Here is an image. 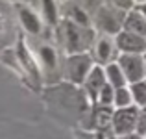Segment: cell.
<instances>
[{"instance_id": "2", "label": "cell", "mask_w": 146, "mask_h": 139, "mask_svg": "<svg viewBox=\"0 0 146 139\" xmlns=\"http://www.w3.org/2000/svg\"><path fill=\"white\" fill-rule=\"evenodd\" d=\"M120 69L124 72V76L128 78V82H131V84H139L144 76L143 59L139 56H133V54L131 56L126 54V56L120 57Z\"/></svg>"}, {"instance_id": "16", "label": "cell", "mask_w": 146, "mask_h": 139, "mask_svg": "<svg viewBox=\"0 0 146 139\" xmlns=\"http://www.w3.org/2000/svg\"><path fill=\"white\" fill-rule=\"evenodd\" d=\"M43 59L48 63V67H54L56 65V59H54V52L50 48H43Z\"/></svg>"}, {"instance_id": "9", "label": "cell", "mask_w": 146, "mask_h": 139, "mask_svg": "<svg viewBox=\"0 0 146 139\" xmlns=\"http://www.w3.org/2000/svg\"><path fill=\"white\" fill-rule=\"evenodd\" d=\"M131 100H133L131 91H128V89H124V87H120V89H117V93H115V100H113V102L122 110V108H129Z\"/></svg>"}, {"instance_id": "10", "label": "cell", "mask_w": 146, "mask_h": 139, "mask_svg": "<svg viewBox=\"0 0 146 139\" xmlns=\"http://www.w3.org/2000/svg\"><path fill=\"white\" fill-rule=\"evenodd\" d=\"M131 95H133V98H135L137 104H141V106H146V84H144V82L133 84Z\"/></svg>"}, {"instance_id": "13", "label": "cell", "mask_w": 146, "mask_h": 139, "mask_svg": "<svg viewBox=\"0 0 146 139\" xmlns=\"http://www.w3.org/2000/svg\"><path fill=\"white\" fill-rule=\"evenodd\" d=\"M67 32H68V46H70V50L78 48V33H76L74 26L67 24Z\"/></svg>"}, {"instance_id": "18", "label": "cell", "mask_w": 146, "mask_h": 139, "mask_svg": "<svg viewBox=\"0 0 146 139\" xmlns=\"http://www.w3.org/2000/svg\"><path fill=\"white\" fill-rule=\"evenodd\" d=\"M113 2L118 7H129V0H113Z\"/></svg>"}, {"instance_id": "19", "label": "cell", "mask_w": 146, "mask_h": 139, "mask_svg": "<svg viewBox=\"0 0 146 139\" xmlns=\"http://www.w3.org/2000/svg\"><path fill=\"white\" fill-rule=\"evenodd\" d=\"M120 139H143L139 134H129V136H122Z\"/></svg>"}, {"instance_id": "17", "label": "cell", "mask_w": 146, "mask_h": 139, "mask_svg": "<svg viewBox=\"0 0 146 139\" xmlns=\"http://www.w3.org/2000/svg\"><path fill=\"white\" fill-rule=\"evenodd\" d=\"M44 11L48 13V21H50V22H54V21H56V15H54V4H52V0H44Z\"/></svg>"}, {"instance_id": "3", "label": "cell", "mask_w": 146, "mask_h": 139, "mask_svg": "<svg viewBox=\"0 0 146 139\" xmlns=\"http://www.w3.org/2000/svg\"><path fill=\"white\" fill-rule=\"evenodd\" d=\"M91 71V61L85 56H76L70 59V78L72 82H83L87 72Z\"/></svg>"}, {"instance_id": "15", "label": "cell", "mask_w": 146, "mask_h": 139, "mask_svg": "<svg viewBox=\"0 0 146 139\" xmlns=\"http://www.w3.org/2000/svg\"><path fill=\"white\" fill-rule=\"evenodd\" d=\"M98 54H100V57H102V59L109 57L111 46H109V43H107V41H102V43H100V46H98Z\"/></svg>"}, {"instance_id": "4", "label": "cell", "mask_w": 146, "mask_h": 139, "mask_svg": "<svg viewBox=\"0 0 146 139\" xmlns=\"http://www.w3.org/2000/svg\"><path fill=\"white\" fill-rule=\"evenodd\" d=\"M118 46L126 52H141L146 48V43L143 37L131 35V33H120L118 35Z\"/></svg>"}, {"instance_id": "11", "label": "cell", "mask_w": 146, "mask_h": 139, "mask_svg": "<svg viewBox=\"0 0 146 139\" xmlns=\"http://www.w3.org/2000/svg\"><path fill=\"white\" fill-rule=\"evenodd\" d=\"M113 100H115V95H113L111 86H104L102 91H100V104H102V106H109Z\"/></svg>"}, {"instance_id": "14", "label": "cell", "mask_w": 146, "mask_h": 139, "mask_svg": "<svg viewBox=\"0 0 146 139\" xmlns=\"http://www.w3.org/2000/svg\"><path fill=\"white\" fill-rule=\"evenodd\" d=\"M137 134H139L141 137L146 136V111L144 113H139V119H137Z\"/></svg>"}, {"instance_id": "12", "label": "cell", "mask_w": 146, "mask_h": 139, "mask_svg": "<svg viewBox=\"0 0 146 139\" xmlns=\"http://www.w3.org/2000/svg\"><path fill=\"white\" fill-rule=\"evenodd\" d=\"M22 21H24L26 28H28L30 32H37V30H39V24H37L35 17H33L32 13H28V11H22Z\"/></svg>"}, {"instance_id": "8", "label": "cell", "mask_w": 146, "mask_h": 139, "mask_svg": "<svg viewBox=\"0 0 146 139\" xmlns=\"http://www.w3.org/2000/svg\"><path fill=\"white\" fill-rule=\"evenodd\" d=\"M94 124L98 128H107L109 124H113V113H111V110L107 106L100 108L96 113H94Z\"/></svg>"}, {"instance_id": "1", "label": "cell", "mask_w": 146, "mask_h": 139, "mask_svg": "<svg viewBox=\"0 0 146 139\" xmlns=\"http://www.w3.org/2000/svg\"><path fill=\"white\" fill-rule=\"evenodd\" d=\"M137 119H139V110L137 108H122L113 115V130L118 137L135 134Z\"/></svg>"}, {"instance_id": "6", "label": "cell", "mask_w": 146, "mask_h": 139, "mask_svg": "<svg viewBox=\"0 0 146 139\" xmlns=\"http://www.w3.org/2000/svg\"><path fill=\"white\" fill-rule=\"evenodd\" d=\"M126 26H128V30L135 32V35L146 37V21L141 17L139 13H131V15H129V19H128V22H126Z\"/></svg>"}, {"instance_id": "5", "label": "cell", "mask_w": 146, "mask_h": 139, "mask_svg": "<svg viewBox=\"0 0 146 139\" xmlns=\"http://www.w3.org/2000/svg\"><path fill=\"white\" fill-rule=\"evenodd\" d=\"M87 86H89V91L93 93V95H96V93L102 91V87L106 86V80H104V71L100 67L91 71L89 78H87Z\"/></svg>"}, {"instance_id": "7", "label": "cell", "mask_w": 146, "mask_h": 139, "mask_svg": "<svg viewBox=\"0 0 146 139\" xmlns=\"http://www.w3.org/2000/svg\"><path fill=\"white\" fill-rule=\"evenodd\" d=\"M106 74L107 78H109L111 86H115L117 89H120V87H124V74H122V69L120 65H109V67L106 69Z\"/></svg>"}, {"instance_id": "20", "label": "cell", "mask_w": 146, "mask_h": 139, "mask_svg": "<svg viewBox=\"0 0 146 139\" xmlns=\"http://www.w3.org/2000/svg\"><path fill=\"white\" fill-rule=\"evenodd\" d=\"M144 11H146V7H144Z\"/></svg>"}]
</instances>
